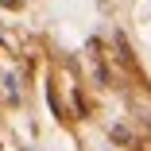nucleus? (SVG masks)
<instances>
[{"label": "nucleus", "mask_w": 151, "mask_h": 151, "mask_svg": "<svg viewBox=\"0 0 151 151\" xmlns=\"http://www.w3.org/2000/svg\"><path fill=\"white\" fill-rule=\"evenodd\" d=\"M112 139H120V143H132V136H128V128H112Z\"/></svg>", "instance_id": "obj_1"}]
</instances>
